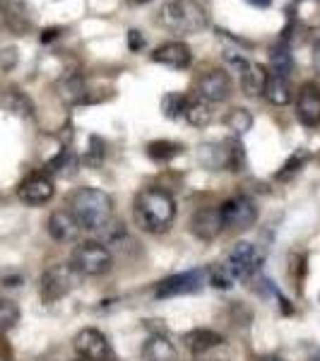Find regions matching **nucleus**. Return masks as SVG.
<instances>
[{
  "instance_id": "f257e3e1",
  "label": "nucleus",
  "mask_w": 320,
  "mask_h": 361,
  "mask_svg": "<svg viewBox=\"0 0 320 361\" xmlns=\"http://www.w3.org/2000/svg\"><path fill=\"white\" fill-rule=\"evenodd\" d=\"M135 217L149 234H164L176 217V202L161 188H144L135 197Z\"/></svg>"
},
{
  "instance_id": "f03ea898",
  "label": "nucleus",
  "mask_w": 320,
  "mask_h": 361,
  "mask_svg": "<svg viewBox=\"0 0 320 361\" xmlns=\"http://www.w3.org/2000/svg\"><path fill=\"white\" fill-rule=\"evenodd\" d=\"M68 209H70V214L78 219V224L82 226V229L99 231L111 219L113 202H111V197H109V193L85 185V188H78L68 197Z\"/></svg>"
},
{
  "instance_id": "7ed1b4c3",
  "label": "nucleus",
  "mask_w": 320,
  "mask_h": 361,
  "mask_svg": "<svg viewBox=\"0 0 320 361\" xmlns=\"http://www.w3.org/2000/svg\"><path fill=\"white\" fill-rule=\"evenodd\" d=\"M159 22L176 34H197L207 27V13L197 0H168L159 13Z\"/></svg>"
},
{
  "instance_id": "20e7f679",
  "label": "nucleus",
  "mask_w": 320,
  "mask_h": 361,
  "mask_svg": "<svg viewBox=\"0 0 320 361\" xmlns=\"http://www.w3.org/2000/svg\"><path fill=\"white\" fill-rule=\"evenodd\" d=\"M200 161L209 166L212 171H241L246 164V152H243V145L238 140H224L217 145H205L200 147Z\"/></svg>"
},
{
  "instance_id": "39448f33",
  "label": "nucleus",
  "mask_w": 320,
  "mask_h": 361,
  "mask_svg": "<svg viewBox=\"0 0 320 361\" xmlns=\"http://www.w3.org/2000/svg\"><path fill=\"white\" fill-rule=\"evenodd\" d=\"M111 253L97 241H85L75 248L73 253V267L78 275H87V277H99L106 275L111 270Z\"/></svg>"
},
{
  "instance_id": "423d86ee",
  "label": "nucleus",
  "mask_w": 320,
  "mask_h": 361,
  "mask_svg": "<svg viewBox=\"0 0 320 361\" xmlns=\"http://www.w3.org/2000/svg\"><path fill=\"white\" fill-rule=\"evenodd\" d=\"M78 284V272L73 265H54L42 275V299L46 304L63 299L70 294V289Z\"/></svg>"
},
{
  "instance_id": "0eeeda50",
  "label": "nucleus",
  "mask_w": 320,
  "mask_h": 361,
  "mask_svg": "<svg viewBox=\"0 0 320 361\" xmlns=\"http://www.w3.org/2000/svg\"><path fill=\"white\" fill-rule=\"evenodd\" d=\"M0 15L5 27L17 37H27L37 27V15L27 0H0Z\"/></svg>"
},
{
  "instance_id": "6e6552de",
  "label": "nucleus",
  "mask_w": 320,
  "mask_h": 361,
  "mask_svg": "<svg viewBox=\"0 0 320 361\" xmlns=\"http://www.w3.org/2000/svg\"><path fill=\"white\" fill-rule=\"evenodd\" d=\"M219 214H222V224L229 226V229H248L258 219V207H255L251 197L236 195L219 207Z\"/></svg>"
},
{
  "instance_id": "1a4fd4ad",
  "label": "nucleus",
  "mask_w": 320,
  "mask_h": 361,
  "mask_svg": "<svg viewBox=\"0 0 320 361\" xmlns=\"http://www.w3.org/2000/svg\"><path fill=\"white\" fill-rule=\"evenodd\" d=\"M207 272L205 270H188L178 272L173 277H166L164 282H159L156 287V296L166 299V296H183V294H195L205 287Z\"/></svg>"
},
{
  "instance_id": "9d476101",
  "label": "nucleus",
  "mask_w": 320,
  "mask_h": 361,
  "mask_svg": "<svg viewBox=\"0 0 320 361\" xmlns=\"http://www.w3.org/2000/svg\"><path fill=\"white\" fill-rule=\"evenodd\" d=\"M260 265H263V255H260V250L253 246V243L248 241H241L236 243L234 248H231L229 253V272L238 279H248L251 275L260 270Z\"/></svg>"
},
{
  "instance_id": "9b49d317",
  "label": "nucleus",
  "mask_w": 320,
  "mask_h": 361,
  "mask_svg": "<svg viewBox=\"0 0 320 361\" xmlns=\"http://www.w3.org/2000/svg\"><path fill=\"white\" fill-rule=\"evenodd\" d=\"M231 92H234V85H231L229 73H224V70H209L197 80V94L209 104L226 102L231 97Z\"/></svg>"
},
{
  "instance_id": "f8f14e48",
  "label": "nucleus",
  "mask_w": 320,
  "mask_h": 361,
  "mask_svg": "<svg viewBox=\"0 0 320 361\" xmlns=\"http://www.w3.org/2000/svg\"><path fill=\"white\" fill-rule=\"evenodd\" d=\"M56 188H54V180H51L46 173H32V176H27L25 180L20 183V188H17V195H20V200L25 202V205H46V202L54 197Z\"/></svg>"
},
{
  "instance_id": "ddd939ff",
  "label": "nucleus",
  "mask_w": 320,
  "mask_h": 361,
  "mask_svg": "<svg viewBox=\"0 0 320 361\" xmlns=\"http://www.w3.org/2000/svg\"><path fill=\"white\" fill-rule=\"evenodd\" d=\"M75 352L87 361H106L109 359V342L104 333H99L97 328H85L75 335L73 340Z\"/></svg>"
},
{
  "instance_id": "4468645a",
  "label": "nucleus",
  "mask_w": 320,
  "mask_h": 361,
  "mask_svg": "<svg viewBox=\"0 0 320 361\" xmlns=\"http://www.w3.org/2000/svg\"><path fill=\"white\" fill-rule=\"evenodd\" d=\"M152 61L159 66L173 68V70H185L193 63V54H190V46L183 42H166L159 49H154Z\"/></svg>"
},
{
  "instance_id": "2eb2a0df",
  "label": "nucleus",
  "mask_w": 320,
  "mask_h": 361,
  "mask_svg": "<svg viewBox=\"0 0 320 361\" xmlns=\"http://www.w3.org/2000/svg\"><path fill=\"white\" fill-rule=\"evenodd\" d=\"M296 118L308 128L320 126V90L316 85L301 87L296 99Z\"/></svg>"
},
{
  "instance_id": "dca6fc26",
  "label": "nucleus",
  "mask_w": 320,
  "mask_h": 361,
  "mask_svg": "<svg viewBox=\"0 0 320 361\" xmlns=\"http://www.w3.org/2000/svg\"><path fill=\"white\" fill-rule=\"evenodd\" d=\"M190 229H193V234L200 238V241H214V238L222 234V229H224L219 207L197 209L193 222H190Z\"/></svg>"
},
{
  "instance_id": "f3484780",
  "label": "nucleus",
  "mask_w": 320,
  "mask_h": 361,
  "mask_svg": "<svg viewBox=\"0 0 320 361\" xmlns=\"http://www.w3.org/2000/svg\"><path fill=\"white\" fill-rule=\"evenodd\" d=\"M46 229H49V236L56 238L58 243H70V241H78L82 226H80L78 219L70 214V209H56V212L49 217Z\"/></svg>"
},
{
  "instance_id": "a211bd4d",
  "label": "nucleus",
  "mask_w": 320,
  "mask_h": 361,
  "mask_svg": "<svg viewBox=\"0 0 320 361\" xmlns=\"http://www.w3.org/2000/svg\"><path fill=\"white\" fill-rule=\"evenodd\" d=\"M56 92L68 106H80V104L90 102V97H87V82H85L82 75H78V73L63 75V78L56 82Z\"/></svg>"
},
{
  "instance_id": "6ab92c4d",
  "label": "nucleus",
  "mask_w": 320,
  "mask_h": 361,
  "mask_svg": "<svg viewBox=\"0 0 320 361\" xmlns=\"http://www.w3.org/2000/svg\"><path fill=\"white\" fill-rule=\"evenodd\" d=\"M263 94L267 97V102L275 104V106H284V104L292 102L294 90H292L289 78H282V75H275V73H267Z\"/></svg>"
},
{
  "instance_id": "aec40b11",
  "label": "nucleus",
  "mask_w": 320,
  "mask_h": 361,
  "mask_svg": "<svg viewBox=\"0 0 320 361\" xmlns=\"http://www.w3.org/2000/svg\"><path fill=\"white\" fill-rule=\"evenodd\" d=\"M183 342H185V347H188L193 354H205V352H209V349L222 345L224 337L219 335V333H214V330L197 328V330H190V333H185Z\"/></svg>"
},
{
  "instance_id": "412c9836",
  "label": "nucleus",
  "mask_w": 320,
  "mask_h": 361,
  "mask_svg": "<svg viewBox=\"0 0 320 361\" xmlns=\"http://www.w3.org/2000/svg\"><path fill=\"white\" fill-rule=\"evenodd\" d=\"M185 121H188L193 128H205L212 123L214 114H212V106H209V102H205V99H188L183 106V114Z\"/></svg>"
},
{
  "instance_id": "4be33fe9",
  "label": "nucleus",
  "mask_w": 320,
  "mask_h": 361,
  "mask_svg": "<svg viewBox=\"0 0 320 361\" xmlns=\"http://www.w3.org/2000/svg\"><path fill=\"white\" fill-rule=\"evenodd\" d=\"M144 359L147 361H176L178 359V352L166 337L161 335H154L144 342Z\"/></svg>"
},
{
  "instance_id": "5701e85b",
  "label": "nucleus",
  "mask_w": 320,
  "mask_h": 361,
  "mask_svg": "<svg viewBox=\"0 0 320 361\" xmlns=\"http://www.w3.org/2000/svg\"><path fill=\"white\" fill-rule=\"evenodd\" d=\"M265 80H267V70L263 66H258V63H251L241 73V87L248 97H258L265 90Z\"/></svg>"
},
{
  "instance_id": "b1692460",
  "label": "nucleus",
  "mask_w": 320,
  "mask_h": 361,
  "mask_svg": "<svg viewBox=\"0 0 320 361\" xmlns=\"http://www.w3.org/2000/svg\"><path fill=\"white\" fill-rule=\"evenodd\" d=\"M183 152V145H178V142H171V140H154V142H149L147 145V154H149V159H154V161H171V159H176L178 154Z\"/></svg>"
},
{
  "instance_id": "393cba45",
  "label": "nucleus",
  "mask_w": 320,
  "mask_h": 361,
  "mask_svg": "<svg viewBox=\"0 0 320 361\" xmlns=\"http://www.w3.org/2000/svg\"><path fill=\"white\" fill-rule=\"evenodd\" d=\"M3 104L10 114L15 116H32L34 114V104L29 102V97L20 90H8L3 97Z\"/></svg>"
},
{
  "instance_id": "a878e982",
  "label": "nucleus",
  "mask_w": 320,
  "mask_h": 361,
  "mask_svg": "<svg viewBox=\"0 0 320 361\" xmlns=\"http://www.w3.org/2000/svg\"><path fill=\"white\" fill-rule=\"evenodd\" d=\"M75 166H78V157L73 154V149H61L58 157L46 164V171L49 173H61V176H73L75 173Z\"/></svg>"
},
{
  "instance_id": "bb28decb",
  "label": "nucleus",
  "mask_w": 320,
  "mask_h": 361,
  "mask_svg": "<svg viewBox=\"0 0 320 361\" xmlns=\"http://www.w3.org/2000/svg\"><path fill=\"white\" fill-rule=\"evenodd\" d=\"M270 70L275 75H282V78H289V73L294 70V58L289 54L287 44L277 46V49H272L270 54Z\"/></svg>"
},
{
  "instance_id": "cd10ccee",
  "label": "nucleus",
  "mask_w": 320,
  "mask_h": 361,
  "mask_svg": "<svg viewBox=\"0 0 320 361\" xmlns=\"http://www.w3.org/2000/svg\"><path fill=\"white\" fill-rule=\"evenodd\" d=\"M224 123L234 135H246V133L253 128V116H251V111H246V109H234V111L224 118Z\"/></svg>"
},
{
  "instance_id": "c85d7f7f",
  "label": "nucleus",
  "mask_w": 320,
  "mask_h": 361,
  "mask_svg": "<svg viewBox=\"0 0 320 361\" xmlns=\"http://www.w3.org/2000/svg\"><path fill=\"white\" fill-rule=\"evenodd\" d=\"M20 323V306L10 299H0V333H8Z\"/></svg>"
},
{
  "instance_id": "c756f323",
  "label": "nucleus",
  "mask_w": 320,
  "mask_h": 361,
  "mask_svg": "<svg viewBox=\"0 0 320 361\" xmlns=\"http://www.w3.org/2000/svg\"><path fill=\"white\" fill-rule=\"evenodd\" d=\"M185 99L183 94H178V92H171V94H166L161 99V114L166 116V118H178V116L183 114V106H185Z\"/></svg>"
},
{
  "instance_id": "7c9ffc66",
  "label": "nucleus",
  "mask_w": 320,
  "mask_h": 361,
  "mask_svg": "<svg viewBox=\"0 0 320 361\" xmlns=\"http://www.w3.org/2000/svg\"><path fill=\"white\" fill-rule=\"evenodd\" d=\"M306 159H308V152H304V149H299V152H294V154L287 159V164L282 166V171H277V178H279V180H289V178H294L296 173L301 171V166L306 164Z\"/></svg>"
},
{
  "instance_id": "2f4dec72",
  "label": "nucleus",
  "mask_w": 320,
  "mask_h": 361,
  "mask_svg": "<svg viewBox=\"0 0 320 361\" xmlns=\"http://www.w3.org/2000/svg\"><path fill=\"white\" fill-rule=\"evenodd\" d=\"M104 157H106V145H104L101 137L92 135L90 137V147H87V154H85V161L90 166H101Z\"/></svg>"
},
{
  "instance_id": "473e14b6",
  "label": "nucleus",
  "mask_w": 320,
  "mask_h": 361,
  "mask_svg": "<svg viewBox=\"0 0 320 361\" xmlns=\"http://www.w3.org/2000/svg\"><path fill=\"white\" fill-rule=\"evenodd\" d=\"M207 279L214 289H231V284H234V275H231L229 267H224V265L212 267V270L207 272Z\"/></svg>"
},
{
  "instance_id": "72a5a7b5",
  "label": "nucleus",
  "mask_w": 320,
  "mask_h": 361,
  "mask_svg": "<svg viewBox=\"0 0 320 361\" xmlns=\"http://www.w3.org/2000/svg\"><path fill=\"white\" fill-rule=\"evenodd\" d=\"M20 61V54H17L15 46H5L0 49V70H13Z\"/></svg>"
},
{
  "instance_id": "f704fd0d",
  "label": "nucleus",
  "mask_w": 320,
  "mask_h": 361,
  "mask_svg": "<svg viewBox=\"0 0 320 361\" xmlns=\"http://www.w3.org/2000/svg\"><path fill=\"white\" fill-rule=\"evenodd\" d=\"M224 61L229 63L231 68H236L238 73H243V70L251 66V61H248L243 54H238V51H224Z\"/></svg>"
},
{
  "instance_id": "c9c22d12",
  "label": "nucleus",
  "mask_w": 320,
  "mask_h": 361,
  "mask_svg": "<svg viewBox=\"0 0 320 361\" xmlns=\"http://www.w3.org/2000/svg\"><path fill=\"white\" fill-rule=\"evenodd\" d=\"M128 46H130V51H142L144 39H142V34H140L137 29H133V32H128Z\"/></svg>"
},
{
  "instance_id": "e433bc0d",
  "label": "nucleus",
  "mask_w": 320,
  "mask_h": 361,
  "mask_svg": "<svg viewBox=\"0 0 320 361\" xmlns=\"http://www.w3.org/2000/svg\"><path fill=\"white\" fill-rule=\"evenodd\" d=\"M61 32H63L61 27H49V29H44V32H42V42H44V44L56 42V39L61 37Z\"/></svg>"
},
{
  "instance_id": "4c0bfd02",
  "label": "nucleus",
  "mask_w": 320,
  "mask_h": 361,
  "mask_svg": "<svg viewBox=\"0 0 320 361\" xmlns=\"http://www.w3.org/2000/svg\"><path fill=\"white\" fill-rule=\"evenodd\" d=\"M246 3H251L253 8H270L272 0H246Z\"/></svg>"
},
{
  "instance_id": "58836bf2",
  "label": "nucleus",
  "mask_w": 320,
  "mask_h": 361,
  "mask_svg": "<svg viewBox=\"0 0 320 361\" xmlns=\"http://www.w3.org/2000/svg\"><path fill=\"white\" fill-rule=\"evenodd\" d=\"M313 63H316V68L320 70V42L316 44V49H313Z\"/></svg>"
},
{
  "instance_id": "ea45409f",
  "label": "nucleus",
  "mask_w": 320,
  "mask_h": 361,
  "mask_svg": "<svg viewBox=\"0 0 320 361\" xmlns=\"http://www.w3.org/2000/svg\"><path fill=\"white\" fill-rule=\"evenodd\" d=\"M258 361H287V359H282V357H275V354H272V357H260Z\"/></svg>"
},
{
  "instance_id": "a19ab883",
  "label": "nucleus",
  "mask_w": 320,
  "mask_h": 361,
  "mask_svg": "<svg viewBox=\"0 0 320 361\" xmlns=\"http://www.w3.org/2000/svg\"><path fill=\"white\" fill-rule=\"evenodd\" d=\"M313 361H320V354H316V357H313Z\"/></svg>"
},
{
  "instance_id": "79ce46f5",
  "label": "nucleus",
  "mask_w": 320,
  "mask_h": 361,
  "mask_svg": "<svg viewBox=\"0 0 320 361\" xmlns=\"http://www.w3.org/2000/svg\"><path fill=\"white\" fill-rule=\"evenodd\" d=\"M135 3H147V0H135Z\"/></svg>"
},
{
  "instance_id": "37998d69",
  "label": "nucleus",
  "mask_w": 320,
  "mask_h": 361,
  "mask_svg": "<svg viewBox=\"0 0 320 361\" xmlns=\"http://www.w3.org/2000/svg\"><path fill=\"white\" fill-rule=\"evenodd\" d=\"M82 361H87V359H82Z\"/></svg>"
}]
</instances>
